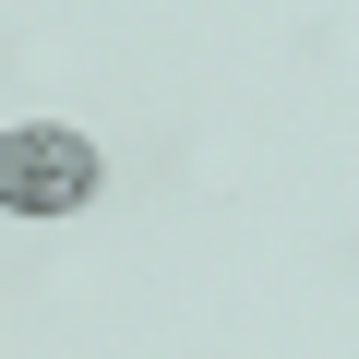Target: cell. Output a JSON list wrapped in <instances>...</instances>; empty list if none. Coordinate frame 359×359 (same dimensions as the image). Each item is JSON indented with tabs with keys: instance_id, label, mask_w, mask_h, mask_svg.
I'll return each instance as SVG.
<instances>
[{
	"instance_id": "cell-1",
	"label": "cell",
	"mask_w": 359,
	"mask_h": 359,
	"mask_svg": "<svg viewBox=\"0 0 359 359\" xmlns=\"http://www.w3.org/2000/svg\"><path fill=\"white\" fill-rule=\"evenodd\" d=\"M96 204V144L72 120H13L0 132V216H84Z\"/></svg>"
}]
</instances>
